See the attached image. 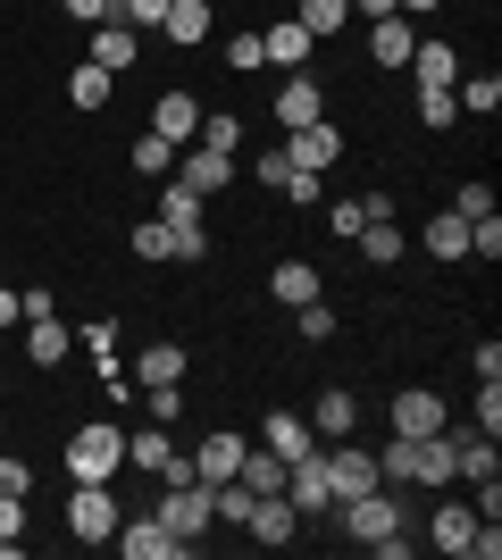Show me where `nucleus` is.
I'll return each mask as SVG.
<instances>
[{
    "label": "nucleus",
    "instance_id": "41",
    "mask_svg": "<svg viewBox=\"0 0 502 560\" xmlns=\"http://www.w3.org/2000/svg\"><path fill=\"white\" fill-rule=\"evenodd\" d=\"M25 536V493H0V552H17Z\"/></svg>",
    "mask_w": 502,
    "mask_h": 560
},
{
    "label": "nucleus",
    "instance_id": "21",
    "mask_svg": "<svg viewBox=\"0 0 502 560\" xmlns=\"http://www.w3.org/2000/svg\"><path fill=\"white\" fill-rule=\"evenodd\" d=\"M352 243H360V259H369V268H402V259H410V243H402V226H394V218H369Z\"/></svg>",
    "mask_w": 502,
    "mask_h": 560
},
{
    "label": "nucleus",
    "instance_id": "16",
    "mask_svg": "<svg viewBox=\"0 0 502 560\" xmlns=\"http://www.w3.org/2000/svg\"><path fill=\"white\" fill-rule=\"evenodd\" d=\"M302 419H311L318 444H343V435H360V401H352V394H318Z\"/></svg>",
    "mask_w": 502,
    "mask_h": 560
},
{
    "label": "nucleus",
    "instance_id": "2",
    "mask_svg": "<svg viewBox=\"0 0 502 560\" xmlns=\"http://www.w3.org/2000/svg\"><path fill=\"white\" fill-rule=\"evenodd\" d=\"M318 460H327V486L335 502H360V493H377V452H360V435H343V444H318Z\"/></svg>",
    "mask_w": 502,
    "mask_h": 560
},
{
    "label": "nucleus",
    "instance_id": "28",
    "mask_svg": "<svg viewBox=\"0 0 502 560\" xmlns=\"http://www.w3.org/2000/svg\"><path fill=\"white\" fill-rule=\"evenodd\" d=\"M293 25H302L311 43H327V34H343V25H352V0H302V9H293Z\"/></svg>",
    "mask_w": 502,
    "mask_h": 560
},
{
    "label": "nucleus",
    "instance_id": "51",
    "mask_svg": "<svg viewBox=\"0 0 502 560\" xmlns=\"http://www.w3.org/2000/svg\"><path fill=\"white\" fill-rule=\"evenodd\" d=\"M17 310H25V302L9 293V284H0V327H17Z\"/></svg>",
    "mask_w": 502,
    "mask_h": 560
},
{
    "label": "nucleus",
    "instance_id": "31",
    "mask_svg": "<svg viewBox=\"0 0 502 560\" xmlns=\"http://www.w3.org/2000/svg\"><path fill=\"white\" fill-rule=\"evenodd\" d=\"M453 101H460V117H494V109H502V75H494V68H486V75H460Z\"/></svg>",
    "mask_w": 502,
    "mask_h": 560
},
{
    "label": "nucleus",
    "instance_id": "50",
    "mask_svg": "<svg viewBox=\"0 0 502 560\" xmlns=\"http://www.w3.org/2000/svg\"><path fill=\"white\" fill-rule=\"evenodd\" d=\"M25 486H34V468H25V460H9V452H0V493H25Z\"/></svg>",
    "mask_w": 502,
    "mask_h": 560
},
{
    "label": "nucleus",
    "instance_id": "34",
    "mask_svg": "<svg viewBox=\"0 0 502 560\" xmlns=\"http://www.w3.org/2000/svg\"><path fill=\"white\" fill-rule=\"evenodd\" d=\"M419 126H460V101H453V84H419Z\"/></svg>",
    "mask_w": 502,
    "mask_h": 560
},
{
    "label": "nucleus",
    "instance_id": "12",
    "mask_svg": "<svg viewBox=\"0 0 502 560\" xmlns=\"http://www.w3.org/2000/svg\"><path fill=\"white\" fill-rule=\"evenodd\" d=\"M260 444L268 452H277V460H311V452H318V435H311V419H302V410H268V427H260Z\"/></svg>",
    "mask_w": 502,
    "mask_h": 560
},
{
    "label": "nucleus",
    "instance_id": "25",
    "mask_svg": "<svg viewBox=\"0 0 502 560\" xmlns=\"http://www.w3.org/2000/svg\"><path fill=\"white\" fill-rule=\"evenodd\" d=\"M68 343H75V335L59 327V318H25V360H34V369H59Z\"/></svg>",
    "mask_w": 502,
    "mask_h": 560
},
{
    "label": "nucleus",
    "instance_id": "24",
    "mask_svg": "<svg viewBox=\"0 0 502 560\" xmlns=\"http://www.w3.org/2000/svg\"><path fill=\"white\" fill-rule=\"evenodd\" d=\"M268 293H277L285 310L318 302V268H311V259H277V268H268Z\"/></svg>",
    "mask_w": 502,
    "mask_h": 560
},
{
    "label": "nucleus",
    "instance_id": "36",
    "mask_svg": "<svg viewBox=\"0 0 502 560\" xmlns=\"http://www.w3.org/2000/svg\"><path fill=\"white\" fill-rule=\"evenodd\" d=\"M135 259H151V268H160V259H176V234H167L160 218H143V226H135Z\"/></svg>",
    "mask_w": 502,
    "mask_h": 560
},
{
    "label": "nucleus",
    "instance_id": "14",
    "mask_svg": "<svg viewBox=\"0 0 502 560\" xmlns=\"http://www.w3.org/2000/svg\"><path fill=\"white\" fill-rule=\"evenodd\" d=\"M243 527H252V544H293V536H302V511H293L285 493H260Z\"/></svg>",
    "mask_w": 502,
    "mask_h": 560
},
{
    "label": "nucleus",
    "instance_id": "27",
    "mask_svg": "<svg viewBox=\"0 0 502 560\" xmlns=\"http://www.w3.org/2000/svg\"><path fill=\"white\" fill-rule=\"evenodd\" d=\"M201 210H210V201H201V192H192V185H176V176H167V185H160V226L192 234V226H201Z\"/></svg>",
    "mask_w": 502,
    "mask_h": 560
},
{
    "label": "nucleus",
    "instance_id": "18",
    "mask_svg": "<svg viewBox=\"0 0 502 560\" xmlns=\"http://www.w3.org/2000/svg\"><path fill=\"white\" fill-rule=\"evenodd\" d=\"M160 34H167L176 50H201V43H210V0H167Z\"/></svg>",
    "mask_w": 502,
    "mask_h": 560
},
{
    "label": "nucleus",
    "instance_id": "19",
    "mask_svg": "<svg viewBox=\"0 0 502 560\" xmlns=\"http://www.w3.org/2000/svg\"><path fill=\"white\" fill-rule=\"evenodd\" d=\"M135 59H143V34H135V25H118V18L93 25V68L118 75V68H135Z\"/></svg>",
    "mask_w": 502,
    "mask_h": 560
},
{
    "label": "nucleus",
    "instance_id": "17",
    "mask_svg": "<svg viewBox=\"0 0 502 560\" xmlns=\"http://www.w3.org/2000/svg\"><path fill=\"white\" fill-rule=\"evenodd\" d=\"M311 50H318V43H311L293 18H277V25L260 34V59H268V68H293V75H302V68H311Z\"/></svg>",
    "mask_w": 502,
    "mask_h": 560
},
{
    "label": "nucleus",
    "instance_id": "33",
    "mask_svg": "<svg viewBox=\"0 0 502 560\" xmlns=\"http://www.w3.org/2000/svg\"><path fill=\"white\" fill-rule=\"evenodd\" d=\"M109 84H118V75H109V68H93V59H84V68L68 75V101H75V109H109Z\"/></svg>",
    "mask_w": 502,
    "mask_h": 560
},
{
    "label": "nucleus",
    "instance_id": "22",
    "mask_svg": "<svg viewBox=\"0 0 502 560\" xmlns=\"http://www.w3.org/2000/svg\"><path fill=\"white\" fill-rule=\"evenodd\" d=\"M192 126H201V101H192V93H160V109H151V135H167L176 151H185Z\"/></svg>",
    "mask_w": 502,
    "mask_h": 560
},
{
    "label": "nucleus",
    "instance_id": "30",
    "mask_svg": "<svg viewBox=\"0 0 502 560\" xmlns=\"http://www.w3.org/2000/svg\"><path fill=\"white\" fill-rule=\"evenodd\" d=\"M192 142H201V151H226V160H235V151H243V117H235V109H201Z\"/></svg>",
    "mask_w": 502,
    "mask_h": 560
},
{
    "label": "nucleus",
    "instance_id": "39",
    "mask_svg": "<svg viewBox=\"0 0 502 560\" xmlns=\"http://www.w3.org/2000/svg\"><path fill=\"white\" fill-rule=\"evenodd\" d=\"M167 0H118V25H135V34H160Z\"/></svg>",
    "mask_w": 502,
    "mask_h": 560
},
{
    "label": "nucleus",
    "instance_id": "9",
    "mask_svg": "<svg viewBox=\"0 0 502 560\" xmlns=\"http://www.w3.org/2000/svg\"><path fill=\"white\" fill-rule=\"evenodd\" d=\"M167 176H176V185H192L201 201H210V192H226V185H235V160H226V151H201V142H192V151H176V167H167Z\"/></svg>",
    "mask_w": 502,
    "mask_h": 560
},
{
    "label": "nucleus",
    "instance_id": "13",
    "mask_svg": "<svg viewBox=\"0 0 502 560\" xmlns=\"http://www.w3.org/2000/svg\"><path fill=\"white\" fill-rule=\"evenodd\" d=\"M318 117H327V93H318V75H285V84H277V126H318Z\"/></svg>",
    "mask_w": 502,
    "mask_h": 560
},
{
    "label": "nucleus",
    "instance_id": "48",
    "mask_svg": "<svg viewBox=\"0 0 502 560\" xmlns=\"http://www.w3.org/2000/svg\"><path fill=\"white\" fill-rule=\"evenodd\" d=\"M252 176H260V185H268V192L285 185V142H277V151H260V160H252Z\"/></svg>",
    "mask_w": 502,
    "mask_h": 560
},
{
    "label": "nucleus",
    "instance_id": "37",
    "mask_svg": "<svg viewBox=\"0 0 502 560\" xmlns=\"http://www.w3.org/2000/svg\"><path fill=\"white\" fill-rule=\"evenodd\" d=\"M469 259H502V218H469Z\"/></svg>",
    "mask_w": 502,
    "mask_h": 560
},
{
    "label": "nucleus",
    "instance_id": "10",
    "mask_svg": "<svg viewBox=\"0 0 502 560\" xmlns=\"http://www.w3.org/2000/svg\"><path fill=\"white\" fill-rule=\"evenodd\" d=\"M243 452H252V435H201V452H185L192 486H226V477L243 468Z\"/></svg>",
    "mask_w": 502,
    "mask_h": 560
},
{
    "label": "nucleus",
    "instance_id": "32",
    "mask_svg": "<svg viewBox=\"0 0 502 560\" xmlns=\"http://www.w3.org/2000/svg\"><path fill=\"white\" fill-rule=\"evenodd\" d=\"M235 477H243L252 493H285V460H277L268 444H252V452H243V468H235Z\"/></svg>",
    "mask_w": 502,
    "mask_h": 560
},
{
    "label": "nucleus",
    "instance_id": "52",
    "mask_svg": "<svg viewBox=\"0 0 502 560\" xmlns=\"http://www.w3.org/2000/svg\"><path fill=\"white\" fill-rule=\"evenodd\" d=\"M360 18H394V0H352Z\"/></svg>",
    "mask_w": 502,
    "mask_h": 560
},
{
    "label": "nucleus",
    "instance_id": "42",
    "mask_svg": "<svg viewBox=\"0 0 502 560\" xmlns=\"http://www.w3.org/2000/svg\"><path fill=\"white\" fill-rule=\"evenodd\" d=\"M143 410H151V427H167L185 410V394H176V385H143Z\"/></svg>",
    "mask_w": 502,
    "mask_h": 560
},
{
    "label": "nucleus",
    "instance_id": "8",
    "mask_svg": "<svg viewBox=\"0 0 502 560\" xmlns=\"http://www.w3.org/2000/svg\"><path fill=\"white\" fill-rule=\"evenodd\" d=\"M335 160H343V135H335L327 117H318V126H293V135H285V167H311V176H327Z\"/></svg>",
    "mask_w": 502,
    "mask_h": 560
},
{
    "label": "nucleus",
    "instance_id": "38",
    "mask_svg": "<svg viewBox=\"0 0 502 560\" xmlns=\"http://www.w3.org/2000/svg\"><path fill=\"white\" fill-rule=\"evenodd\" d=\"M277 192H285L293 210H311V201H327V185H318L311 167H285V185H277Z\"/></svg>",
    "mask_w": 502,
    "mask_h": 560
},
{
    "label": "nucleus",
    "instance_id": "47",
    "mask_svg": "<svg viewBox=\"0 0 502 560\" xmlns=\"http://www.w3.org/2000/svg\"><path fill=\"white\" fill-rule=\"evenodd\" d=\"M453 210H460V218H486V210H494V185H460Z\"/></svg>",
    "mask_w": 502,
    "mask_h": 560
},
{
    "label": "nucleus",
    "instance_id": "6",
    "mask_svg": "<svg viewBox=\"0 0 502 560\" xmlns=\"http://www.w3.org/2000/svg\"><path fill=\"white\" fill-rule=\"evenodd\" d=\"M385 419H394V435H444V427H453V410H444V394L410 385V394L385 401Z\"/></svg>",
    "mask_w": 502,
    "mask_h": 560
},
{
    "label": "nucleus",
    "instance_id": "26",
    "mask_svg": "<svg viewBox=\"0 0 502 560\" xmlns=\"http://www.w3.org/2000/svg\"><path fill=\"white\" fill-rule=\"evenodd\" d=\"M135 385H185V343H143Z\"/></svg>",
    "mask_w": 502,
    "mask_h": 560
},
{
    "label": "nucleus",
    "instance_id": "43",
    "mask_svg": "<svg viewBox=\"0 0 502 560\" xmlns=\"http://www.w3.org/2000/svg\"><path fill=\"white\" fill-rule=\"evenodd\" d=\"M469 410H478V435H502V385H478Z\"/></svg>",
    "mask_w": 502,
    "mask_h": 560
},
{
    "label": "nucleus",
    "instance_id": "29",
    "mask_svg": "<svg viewBox=\"0 0 502 560\" xmlns=\"http://www.w3.org/2000/svg\"><path fill=\"white\" fill-rule=\"evenodd\" d=\"M410 68H419V84H460V50L453 43H410Z\"/></svg>",
    "mask_w": 502,
    "mask_h": 560
},
{
    "label": "nucleus",
    "instance_id": "3",
    "mask_svg": "<svg viewBox=\"0 0 502 560\" xmlns=\"http://www.w3.org/2000/svg\"><path fill=\"white\" fill-rule=\"evenodd\" d=\"M335 511H343V536L352 544H377V536H394V527H402V486H377V493H360V502H335Z\"/></svg>",
    "mask_w": 502,
    "mask_h": 560
},
{
    "label": "nucleus",
    "instance_id": "7",
    "mask_svg": "<svg viewBox=\"0 0 502 560\" xmlns=\"http://www.w3.org/2000/svg\"><path fill=\"white\" fill-rule=\"evenodd\" d=\"M160 518L176 527V536H210L218 527V511H210V486H160Z\"/></svg>",
    "mask_w": 502,
    "mask_h": 560
},
{
    "label": "nucleus",
    "instance_id": "35",
    "mask_svg": "<svg viewBox=\"0 0 502 560\" xmlns=\"http://www.w3.org/2000/svg\"><path fill=\"white\" fill-rule=\"evenodd\" d=\"M135 167H143V176H167V167H176V142L143 126V135H135Z\"/></svg>",
    "mask_w": 502,
    "mask_h": 560
},
{
    "label": "nucleus",
    "instance_id": "49",
    "mask_svg": "<svg viewBox=\"0 0 502 560\" xmlns=\"http://www.w3.org/2000/svg\"><path fill=\"white\" fill-rule=\"evenodd\" d=\"M478 385H502V343H494V335L478 343Z\"/></svg>",
    "mask_w": 502,
    "mask_h": 560
},
{
    "label": "nucleus",
    "instance_id": "40",
    "mask_svg": "<svg viewBox=\"0 0 502 560\" xmlns=\"http://www.w3.org/2000/svg\"><path fill=\"white\" fill-rule=\"evenodd\" d=\"M293 318H302V343H327V335H335V310H327V293H318V302H302Z\"/></svg>",
    "mask_w": 502,
    "mask_h": 560
},
{
    "label": "nucleus",
    "instance_id": "44",
    "mask_svg": "<svg viewBox=\"0 0 502 560\" xmlns=\"http://www.w3.org/2000/svg\"><path fill=\"white\" fill-rule=\"evenodd\" d=\"M327 226H335V234H343V243H352V234H360V226H369V201H335V210H327Z\"/></svg>",
    "mask_w": 502,
    "mask_h": 560
},
{
    "label": "nucleus",
    "instance_id": "15",
    "mask_svg": "<svg viewBox=\"0 0 502 560\" xmlns=\"http://www.w3.org/2000/svg\"><path fill=\"white\" fill-rule=\"evenodd\" d=\"M428 544H435V552H453V560H469V544H478V511H469V502H444V511L428 518Z\"/></svg>",
    "mask_w": 502,
    "mask_h": 560
},
{
    "label": "nucleus",
    "instance_id": "4",
    "mask_svg": "<svg viewBox=\"0 0 502 560\" xmlns=\"http://www.w3.org/2000/svg\"><path fill=\"white\" fill-rule=\"evenodd\" d=\"M118 493H109V486H75L68 493V536L75 544H109V536H118Z\"/></svg>",
    "mask_w": 502,
    "mask_h": 560
},
{
    "label": "nucleus",
    "instance_id": "20",
    "mask_svg": "<svg viewBox=\"0 0 502 560\" xmlns=\"http://www.w3.org/2000/svg\"><path fill=\"white\" fill-rule=\"evenodd\" d=\"M410 43H419V34L402 25V9H394V18H369V59H377V68H410Z\"/></svg>",
    "mask_w": 502,
    "mask_h": 560
},
{
    "label": "nucleus",
    "instance_id": "11",
    "mask_svg": "<svg viewBox=\"0 0 502 560\" xmlns=\"http://www.w3.org/2000/svg\"><path fill=\"white\" fill-rule=\"evenodd\" d=\"M285 502H293L302 518L335 511V486H327V460H318V452H311V460H293V468H285Z\"/></svg>",
    "mask_w": 502,
    "mask_h": 560
},
{
    "label": "nucleus",
    "instance_id": "53",
    "mask_svg": "<svg viewBox=\"0 0 502 560\" xmlns=\"http://www.w3.org/2000/svg\"><path fill=\"white\" fill-rule=\"evenodd\" d=\"M394 9H419V18H428V9H444V0H394Z\"/></svg>",
    "mask_w": 502,
    "mask_h": 560
},
{
    "label": "nucleus",
    "instance_id": "1",
    "mask_svg": "<svg viewBox=\"0 0 502 560\" xmlns=\"http://www.w3.org/2000/svg\"><path fill=\"white\" fill-rule=\"evenodd\" d=\"M118 468H126V427L118 419H84L68 435V477L75 486H109Z\"/></svg>",
    "mask_w": 502,
    "mask_h": 560
},
{
    "label": "nucleus",
    "instance_id": "45",
    "mask_svg": "<svg viewBox=\"0 0 502 560\" xmlns=\"http://www.w3.org/2000/svg\"><path fill=\"white\" fill-rule=\"evenodd\" d=\"M59 9H68L75 25H109V18H118V0H59Z\"/></svg>",
    "mask_w": 502,
    "mask_h": 560
},
{
    "label": "nucleus",
    "instance_id": "5",
    "mask_svg": "<svg viewBox=\"0 0 502 560\" xmlns=\"http://www.w3.org/2000/svg\"><path fill=\"white\" fill-rule=\"evenodd\" d=\"M109 544H118L126 560H185V552H192V544L176 536L160 511H151V518H118V536H109Z\"/></svg>",
    "mask_w": 502,
    "mask_h": 560
},
{
    "label": "nucleus",
    "instance_id": "23",
    "mask_svg": "<svg viewBox=\"0 0 502 560\" xmlns=\"http://www.w3.org/2000/svg\"><path fill=\"white\" fill-rule=\"evenodd\" d=\"M419 243H428V259H469V218H460V210H435L428 226H419Z\"/></svg>",
    "mask_w": 502,
    "mask_h": 560
},
{
    "label": "nucleus",
    "instance_id": "46",
    "mask_svg": "<svg viewBox=\"0 0 502 560\" xmlns=\"http://www.w3.org/2000/svg\"><path fill=\"white\" fill-rule=\"evenodd\" d=\"M226 68H243V75L268 68V59H260V34H235V43H226Z\"/></svg>",
    "mask_w": 502,
    "mask_h": 560
}]
</instances>
